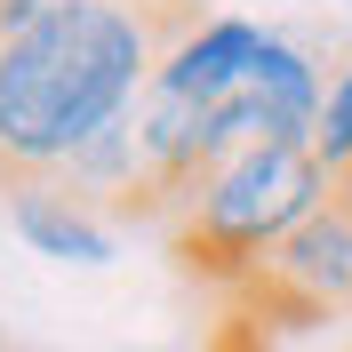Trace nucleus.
Here are the masks:
<instances>
[{"instance_id": "nucleus-6", "label": "nucleus", "mask_w": 352, "mask_h": 352, "mask_svg": "<svg viewBox=\"0 0 352 352\" xmlns=\"http://www.w3.org/2000/svg\"><path fill=\"white\" fill-rule=\"evenodd\" d=\"M344 352H352V344H344Z\"/></svg>"}, {"instance_id": "nucleus-3", "label": "nucleus", "mask_w": 352, "mask_h": 352, "mask_svg": "<svg viewBox=\"0 0 352 352\" xmlns=\"http://www.w3.org/2000/svg\"><path fill=\"white\" fill-rule=\"evenodd\" d=\"M256 56H264V32H256L248 16H208L192 41L160 65L153 88H168V96H184V104H224V96H241V88H248Z\"/></svg>"}, {"instance_id": "nucleus-2", "label": "nucleus", "mask_w": 352, "mask_h": 352, "mask_svg": "<svg viewBox=\"0 0 352 352\" xmlns=\"http://www.w3.org/2000/svg\"><path fill=\"white\" fill-rule=\"evenodd\" d=\"M329 192H336V176L320 168L312 144H256V153L224 160V168L168 217L176 256H184V272H200V280L241 288L305 217L329 208Z\"/></svg>"}, {"instance_id": "nucleus-1", "label": "nucleus", "mask_w": 352, "mask_h": 352, "mask_svg": "<svg viewBox=\"0 0 352 352\" xmlns=\"http://www.w3.org/2000/svg\"><path fill=\"white\" fill-rule=\"evenodd\" d=\"M200 24V0H65L0 24V200L56 184L88 136L144 104Z\"/></svg>"}, {"instance_id": "nucleus-4", "label": "nucleus", "mask_w": 352, "mask_h": 352, "mask_svg": "<svg viewBox=\"0 0 352 352\" xmlns=\"http://www.w3.org/2000/svg\"><path fill=\"white\" fill-rule=\"evenodd\" d=\"M8 224H16L41 256H56V264H112V248H120L112 224L96 217V208H80V200H65L56 184H24V192H8Z\"/></svg>"}, {"instance_id": "nucleus-5", "label": "nucleus", "mask_w": 352, "mask_h": 352, "mask_svg": "<svg viewBox=\"0 0 352 352\" xmlns=\"http://www.w3.org/2000/svg\"><path fill=\"white\" fill-rule=\"evenodd\" d=\"M312 153H320L329 176L352 168V65L329 80V104H320V136H312Z\"/></svg>"}]
</instances>
